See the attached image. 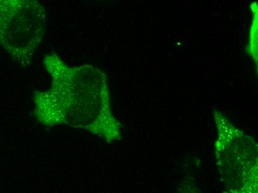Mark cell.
<instances>
[{"label":"cell","instance_id":"obj_1","mask_svg":"<svg viewBox=\"0 0 258 193\" xmlns=\"http://www.w3.org/2000/svg\"><path fill=\"white\" fill-rule=\"evenodd\" d=\"M51 78L48 90L33 93L34 115L46 126L85 130L108 144L119 141L122 125L111 109L106 75L97 67H70L55 53L44 57Z\"/></svg>","mask_w":258,"mask_h":193},{"label":"cell","instance_id":"obj_2","mask_svg":"<svg viewBox=\"0 0 258 193\" xmlns=\"http://www.w3.org/2000/svg\"><path fill=\"white\" fill-rule=\"evenodd\" d=\"M213 114L218 131L215 156L226 188L231 192H257V143L223 113L215 111Z\"/></svg>","mask_w":258,"mask_h":193},{"label":"cell","instance_id":"obj_3","mask_svg":"<svg viewBox=\"0 0 258 193\" xmlns=\"http://www.w3.org/2000/svg\"><path fill=\"white\" fill-rule=\"evenodd\" d=\"M46 26V11L39 0H0V45L22 67L32 62Z\"/></svg>","mask_w":258,"mask_h":193}]
</instances>
